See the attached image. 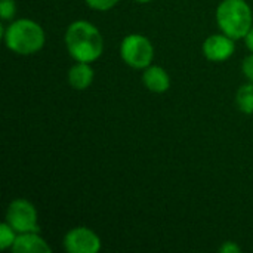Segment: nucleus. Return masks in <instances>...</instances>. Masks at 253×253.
<instances>
[{"label":"nucleus","mask_w":253,"mask_h":253,"mask_svg":"<svg viewBox=\"0 0 253 253\" xmlns=\"http://www.w3.org/2000/svg\"><path fill=\"white\" fill-rule=\"evenodd\" d=\"M68 84L76 90H86L95 79V70L89 62H76L67 74Z\"/></svg>","instance_id":"obj_10"},{"label":"nucleus","mask_w":253,"mask_h":253,"mask_svg":"<svg viewBox=\"0 0 253 253\" xmlns=\"http://www.w3.org/2000/svg\"><path fill=\"white\" fill-rule=\"evenodd\" d=\"M142 83L153 93H165L170 87V76L163 67L151 64L142 73Z\"/></svg>","instance_id":"obj_8"},{"label":"nucleus","mask_w":253,"mask_h":253,"mask_svg":"<svg viewBox=\"0 0 253 253\" xmlns=\"http://www.w3.org/2000/svg\"><path fill=\"white\" fill-rule=\"evenodd\" d=\"M216 24L221 33L242 40L253 27V12L246 0H222L216 7Z\"/></svg>","instance_id":"obj_3"},{"label":"nucleus","mask_w":253,"mask_h":253,"mask_svg":"<svg viewBox=\"0 0 253 253\" xmlns=\"http://www.w3.org/2000/svg\"><path fill=\"white\" fill-rule=\"evenodd\" d=\"M219 252L221 253H240L242 252V248L234 243V242H225L222 243V246L219 248Z\"/></svg>","instance_id":"obj_16"},{"label":"nucleus","mask_w":253,"mask_h":253,"mask_svg":"<svg viewBox=\"0 0 253 253\" xmlns=\"http://www.w3.org/2000/svg\"><path fill=\"white\" fill-rule=\"evenodd\" d=\"M13 253H50L52 248L39 233H21L12 246Z\"/></svg>","instance_id":"obj_9"},{"label":"nucleus","mask_w":253,"mask_h":253,"mask_svg":"<svg viewBox=\"0 0 253 253\" xmlns=\"http://www.w3.org/2000/svg\"><path fill=\"white\" fill-rule=\"evenodd\" d=\"M135 1H138V3H150L151 0H135Z\"/></svg>","instance_id":"obj_18"},{"label":"nucleus","mask_w":253,"mask_h":253,"mask_svg":"<svg viewBox=\"0 0 253 253\" xmlns=\"http://www.w3.org/2000/svg\"><path fill=\"white\" fill-rule=\"evenodd\" d=\"M236 105L243 114H253V83H246L239 87L236 93Z\"/></svg>","instance_id":"obj_11"},{"label":"nucleus","mask_w":253,"mask_h":253,"mask_svg":"<svg viewBox=\"0 0 253 253\" xmlns=\"http://www.w3.org/2000/svg\"><path fill=\"white\" fill-rule=\"evenodd\" d=\"M86 4L93 9V10H98V12H105V10H110L113 9L116 4H119L120 0H84Z\"/></svg>","instance_id":"obj_14"},{"label":"nucleus","mask_w":253,"mask_h":253,"mask_svg":"<svg viewBox=\"0 0 253 253\" xmlns=\"http://www.w3.org/2000/svg\"><path fill=\"white\" fill-rule=\"evenodd\" d=\"M6 222L18 233H39V213L27 199H15L6 211Z\"/></svg>","instance_id":"obj_5"},{"label":"nucleus","mask_w":253,"mask_h":253,"mask_svg":"<svg viewBox=\"0 0 253 253\" xmlns=\"http://www.w3.org/2000/svg\"><path fill=\"white\" fill-rule=\"evenodd\" d=\"M16 13L15 0H0V16L1 21H12Z\"/></svg>","instance_id":"obj_13"},{"label":"nucleus","mask_w":253,"mask_h":253,"mask_svg":"<svg viewBox=\"0 0 253 253\" xmlns=\"http://www.w3.org/2000/svg\"><path fill=\"white\" fill-rule=\"evenodd\" d=\"M203 55L206 59L212 62H224L228 61L236 50V40L230 36L219 33L212 34L203 42Z\"/></svg>","instance_id":"obj_7"},{"label":"nucleus","mask_w":253,"mask_h":253,"mask_svg":"<svg viewBox=\"0 0 253 253\" xmlns=\"http://www.w3.org/2000/svg\"><path fill=\"white\" fill-rule=\"evenodd\" d=\"M6 47L21 56H30L40 52L46 43V33L43 27L30 18H19L10 21L3 31Z\"/></svg>","instance_id":"obj_2"},{"label":"nucleus","mask_w":253,"mask_h":253,"mask_svg":"<svg viewBox=\"0 0 253 253\" xmlns=\"http://www.w3.org/2000/svg\"><path fill=\"white\" fill-rule=\"evenodd\" d=\"M243 40H245L246 47H248V49H249V50L253 53V27L249 30V33L245 36V39H243Z\"/></svg>","instance_id":"obj_17"},{"label":"nucleus","mask_w":253,"mask_h":253,"mask_svg":"<svg viewBox=\"0 0 253 253\" xmlns=\"http://www.w3.org/2000/svg\"><path fill=\"white\" fill-rule=\"evenodd\" d=\"M65 46L76 62H95L104 52V37L99 28L83 19L71 22L65 30Z\"/></svg>","instance_id":"obj_1"},{"label":"nucleus","mask_w":253,"mask_h":253,"mask_svg":"<svg viewBox=\"0 0 253 253\" xmlns=\"http://www.w3.org/2000/svg\"><path fill=\"white\" fill-rule=\"evenodd\" d=\"M16 236H18V233L4 221L0 225V249L1 251L12 249V246L16 240Z\"/></svg>","instance_id":"obj_12"},{"label":"nucleus","mask_w":253,"mask_h":253,"mask_svg":"<svg viewBox=\"0 0 253 253\" xmlns=\"http://www.w3.org/2000/svg\"><path fill=\"white\" fill-rule=\"evenodd\" d=\"M120 56L130 68L145 70L153 64L154 46L147 36L138 33L127 34L120 43Z\"/></svg>","instance_id":"obj_4"},{"label":"nucleus","mask_w":253,"mask_h":253,"mask_svg":"<svg viewBox=\"0 0 253 253\" xmlns=\"http://www.w3.org/2000/svg\"><path fill=\"white\" fill-rule=\"evenodd\" d=\"M101 248L99 236L87 227H74L64 237V249L68 253H98Z\"/></svg>","instance_id":"obj_6"},{"label":"nucleus","mask_w":253,"mask_h":253,"mask_svg":"<svg viewBox=\"0 0 253 253\" xmlns=\"http://www.w3.org/2000/svg\"><path fill=\"white\" fill-rule=\"evenodd\" d=\"M242 71H243L245 77H246L251 83H253V53L248 55V56L243 59Z\"/></svg>","instance_id":"obj_15"}]
</instances>
